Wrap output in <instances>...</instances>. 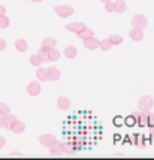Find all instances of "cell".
Returning a JSON list of instances; mask_svg holds the SVG:
<instances>
[{
  "mask_svg": "<svg viewBox=\"0 0 154 160\" xmlns=\"http://www.w3.org/2000/svg\"><path fill=\"white\" fill-rule=\"evenodd\" d=\"M39 142H41V145H43V147H51L52 144H56L58 141H57V138L54 135H51V133H43V135L39 136Z\"/></svg>",
  "mask_w": 154,
  "mask_h": 160,
  "instance_id": "277c9868",
  "label": "cell"
},
{
  "mask_svg": "<svg viewBox=\"0 0 154 160\" xmlns=\"http://www.w3.org/2000/svg\"><path fill=\"white\" fill-rule=\"evenodd\" d=\"M99 48L102 51H109L112 48V43L109 42V39H103V41H99Z\"/></svg>",
  "mask_w": 154,
  "mask_h": 160,
  "instance_id": "7402d4cb",
  "label": "cell"
},
{
  "mask_svg": "<svg viewBox=\"0 0 154 160\" xmlns=\"http://www.w3.org/2000/svg\"><path fill=\"white\" fill-rule=\"evenodd\" d=\"M36 78H37L39 81H42V82L48 81V77H47V69L42 68V66H37V70H36Z\"/></svg>",
  "mask_w": 154,
  "mask_h": 160,
  "instance_id": "e0dca14e",
  "label": "cell"
},
{
  "mask_svg": "<svg viewBox=\"0 0 154 160\" xmlns=\"http://www.w3.org/2000/svg\"><path fill=\"white\" fill-rule=\"evenodd\" d=\"M9 156H11V157H22V153H20V151H12Z\"/></svg>",
  "mask_w": 154,
  "mask_h": 160,
  "instance_id": "1f68e13d",
  "label": "cell"
},
{
  "mask_svg": "<svg viewBox=\"0 0 154 160\" xmlns=\"http://www.w3.org/2000/svg\"><path fill=\"white\" fill-rule=\"evenodd\" d=\"M26 91H27V94L35 98V96H37V94L41 93V84L32 81V82H28L27 85H26Z\"/></svg>",
  "mask_w": 154,
  "mask_h": 160,
  "instance_id": "5b68a950",
  "label": "cell"
},
{
  "mask_svg": "<svg viewBox=\"0 0 154 160\" xmlns=\"http://www.w3.org/2000/svg\"><path fill=\"white\" fill-rule=\"evenodd\" d=\"M5 142H6V139H5L3 136H0V148H3V147H5Z\"/></svg>",
  "mask_w": 154,
  "mask_h": 160,
  "instance_id": "836d02e7",
  "label": "cell"
},
{
  "mask_svg": "<svg viewBox=\"0 0 154 160\" xmlns=\"http://www.w3.org/2000/svg\"><path fill=\"white\" fill-rule=\"evenodd\" d=\"M114 6H115V12L117 14H124L127 9V5L124 0H115L114 2Z\"/></svg>",
  "mask_w": 154,
  "mask_h": 160,
  "instance_id": "2e32d148",
  "label": "cell"
},
{
  "mask_svg": "<svg viewBox=\"0 0 154 160\" xmlns=\"http://www.w3.org/2000/svg\"><path fill=\"white\" fill-rule=\"evenodd\" d=\"M129 38L135 42H141L144 41V32L141 30V28H135L133 27L130 32H129Z\"/></svg>",
  "mask_w": 154,
  "mask_h": 160,
  "instance_id": "ba28073f",
  "label": "cell"
},
{
  "mask_svg": "<svg viewBox=\"0 0 154 160\" xmlns=\"http://www.w3.org/2000/svg\"><path fill=\"white\" fill-rule=\"evenodd\" d=\"M78 38L79 39H87V38H91V36H94V32H93V28H88V27H84L79 33H77Z\"/></svg>",
  "mask_w": 154,
  "mask_h": 160,
  "instance_id": "d6986e66",
  "label": "cell"
},
{
  "mask_svg": "<svg viewBox=\"0 0 154 160\" xmlns=\"http://www.w3.org/2000/svg\"><path fill=\"white\" fill-rule=\"evenodd\" d=\"M15 121H17V117L12 115L11 112L6 114V115H3V127H6L7 130H11V127H12V124H14Z\"/></svg>",
  "mask_w": 154,
  "mask_h": 160,
  "instance_id": "7c38bea8",
  "label": "cell"
},
{
  "mask_svg": "<svg viewBox=\"0 0 154 160\" xmlns=\"http://www.w3.org/2000/svg\"><path fill=\"white\" fill-rule=\"evenodd\" d=\"M11 112V106L5 102H0V115H6Z\"/></svg>",
  "mask_w": 154,
  "mask_h": 160,
  "instance_id": "484cf974",
  "label": "cell"
},
{
  "mask_svg": "<svg viewBox=\"0 0 154 160\" xmlns=\"http://www.w3.org/2000/svg\"><path fill=\"white\" fill-rule=\"evenodd\" d=\"M41 47L45 49H49V48H54L57 47V41L54 38H45L42 42H41Z\"/></svg>",
  "mask_w": 154,
  "mask_h": 160,
  "instance_id": "5bb4252c",
  "label": "cell"
},
{
  "mask_svg": "<svg viewBox=\"0 0 154 160\" xmlns=\"http://www.w3.org/2000/svg\"><path fill=\"white\" fill-rule=\"evenodd\" d=\"M103 5H105V11L106 12H109V14H111V12H115V6H114V2H106V3H103Z\"/></svg>",
  "mask_w": 154,
  "mask_h": 160,
  "instance_id": "83f0119b",
  "label": "cell"
},
{
  "mask_svg": "<svg viewBox=\"0 0 154 160\" xmlns=\"http://www.w3.org/2000/svg\"><path fill=\"white\" fill-rule=\"evenodd\" d=\"M49 148V154L51 156H62L63 151H62V147H60V142H56V144H52Z\"/></svg>",
  "mask_w": 154,
  "mask_h": 160,
  "instance_id": "ffe728a7",
  "label": "cell"
},
{
  "mask_svg": "<svg viewBox=\"0 0 154 160\" xmlns=\"http://www.w3.org/2000/svg\"><path fill=\"white\" fill-rule=\"evenodd\" d=\"M7 45H6V41L5 39H0V51H3V49L6 48Z\"/></svg>",
  "mask_w": 154,
  "mask_h": 160,
  "instance_id": "4dcf8cb0",
  "label": "cell"
},
{
  "mask_svg": "<svg viewBox=\"0 0 154 160\" xmlns=\"http://www.w3.org/2000/svg\"><path fill=\"white\" fill-rule=\"evenodd\" d=\"M9 24H11V21H9V18H7L6 15L0 17V28H7Z\"/></svg>",
  "mask_w": 154,
  "mask_h": 160,
  "instance_id": "4316f807",
  "label": "cell"
},
{
  "mask_svg": "<svg viewBox=\"0 0 154 160\" xmlns=\"http://www.w3.org/2000/svg\"><path fill=\"white\" fill-rule=\"evenodd\" d=\"M132 26L135 28H141V30H144V28L148 26L147 17H145V15H142V14H136L132 18Z\"/></svg>",
  "mask_w": 154,
  "mask_h": 160,
  "instance_id": "3957f363",
  "label": "cell"
},
{
  "mask_svg": "<svg viewBox=\"0 0 154 160\" xmlns=\"http://www.w3.org/2000/svg\"><path fill=\"white\" fill-rule=\"evenodd\" d=\"M15 48L18 49V51H21V52H24V51H27V48H28L27 41H26V39H22V38H20V39H17V41H15Z\"/></svg>",
  "mask_w": 154,
  "mask_h": 160,
  "instance_id": "ac0fdd59",
  "label": "cell"
},
{
  "mask_svg": "<svg viewBox=\"0 0 154 160\" xmlns=\"http://www.w3.org/2000/svg\"><path fill=\"white\" fill-rule=\"evenodd\" d=\"M70 99H67L66 96H60L58 98V100H57V106L62 109V111H67L70 108Z\"/></svg>",
  "mask_w": 154,
  "mask_h": 160,
  "instance_id": "8fae6325",
  "label": "cell"
},
{
  "mask_svg": "<svg viewBox=\"0 0 154 160\" xmlns=\"http://www.w3.org/2000/svg\"><path fill=\"white\" fill-rule=\"evenodd\" d=\"M84 41V47L87 49H96V48H99V41L94 38V36H91V38H87V39H82Z\"/></svg>",
  "mask_w": 154,
  "mask_h": 160,
  "instance_id": "30bf717a",
  "label": "cell"
},
{
  "mask_svg": "<svg viewBox=\"0 0 154 160\" xmlns=\"http://www.w3.org/2000/svg\"><path fill=\"white\" fill-rule=\"evenodd\" d=\"M108 39H109V42H111L112 45H120V43H123V36L121 35H111Z\"/></svg>",
  "mask_w": 154,
  "mask_h": 160,
  "instance_id": "cb8c5ba5",
  "label": "cell"
},
{
  "mask_svg": "<svg viewBox=\"0 0 154 160\" xmlns=\"http://www.w3.org/2000/svg\"><path fill=\"white\" fill-rule=\"evenodd\" d=\"M54 11H56V14L60 17V18H67L70 15H73V8L69 6V5H57L54 8Z\"/></svg>",
  "mask_w": 154,
  "mask_h": 160,
  "instance_id": "7a4b0ae2",
  "label": "cell"
},
{
  "mask_svg": "<svg viewBox=\"0 0 154 160\" xmlns=\"http://www.w3.org/2000/svg\"><path fill=\"white\" fill-rule=\"evenodd\" d=\"M133 115H135V117L138 118V123H139V126H142V127L148 126V112H147V111L135 112Z\"/></svg>",
  "mask_w": 154,
  "mask_h": 160,
  "instance_id": "9c48e42d",
  "label": "cell"
},
{
  "mask_svg": "<svg viewBox=\"0 0 154 160\" xmlns=\"http://www.w3.org/2000/svg\"><path fill=\"white\" fill-rule=\"evenodd\" d=\"M32 2H35V3H41L42 0H32Z\"/></svg>",
  "mask_w": 154,
  "mask_h": 160,
  "instance_id": "d590c367",
  "label": "cell"
},
{
  "mask_svg": "<svg viewBox=\"0 0 154 160\" xmlns=\"http://www.w3.org/2000/svg\"><path fill=\"white\" fill-rule=\"evenodd\" d=\"M148 126H153L154 127V112L153 114L148 112Z\"/></svg>",
  "mask_w": 154,
  "mask_h": 160,
  "instance_id": "f546056e",
  "label": "cell"
},
{
  "mask_svg": "<svg viewBox=\"0 0 154 160\" xmlns=\"http://www.w3.org/2000/svg\"><path fill=\"white\" fill-rule=\"evenodd\" d=\"M3 15H6V8L0 5V17H3Z\"/></svg>",
  "mask_w": 154,
  "mask_h": 160,
  "instance_id": "d6a6232c",
  "label": "cell"
},
{
  "mask_svg": "<svg viewBox=\"0 0 154 160\" xmlns=\"http://www.w3.org/2000/svg\"><path fill=\"white\" fill-rule=\"evenodd\" d=\"M37 56H39V58H41L43 63H45V62H49L48 49H45V48H42V47H41V49L37 51Z\"/></svg>",
  "mask_w": 154,
  "mask_h": 160,
  "instance_id": "603a6c76",
  "label": "cell"
},
{
  "mask_svg": "<svg viewBox=\"0 0 154 160\" xmlns=\"http://www.w3.org/2000/svg\"><path fill=\"white\" fill-rule=\"evenodd\" d=\"M102 3H106V2H111V0H100Z\"/></svg>",
  "mask_w": 154,
  "mask_h": 160,
  "instance_id": "8d00e7d4",
  "label": "cell"
},
{
  "mask_svg": "<svg viewBox=\"0 0 154 160\" xmlns=\"http://www.w3.org/2000/svg\"><path fill=\"white\" fill-rule=\"evenodd\" d=\"M0 127H3V115H0Z\"/></svg>",
  "mask_w": 154,
  "mask_h": 160,
  "instance_id": "e575fe53",
  "label": "cell"
},
{
  "mask_svg": "<svg viewBox=\"0 0 154 160\" xmlns=\"http://www.w3.org/2000/svg\"><path fill=\"white\" fill-rule=\"evenodd\" d=\"M78 54V49L73 47V45H67L66 48H64V56H66V58H69V60H72V58H75Z\"/></svg>",
  "mask_w": 154,
  "mask_h": 160,
  "instance_id": "4fadbf2b",
  "label": "cell"
},
{
  "mask_svg": "<svg viewBox=\"0 0 154 160\" xmlns=\"http://www.w3.org/2000/svg\"><path fill=\"white\" fill-rule=\"evenodd\" d=\"M11 130H12L14 133H17V135H21V133L26 130V124H24L22 121H18V120H17L14 124H12Z\"/></svg>",
  "mask_w": 154,
  "mask_h": 160,
  "instance_id": "9a60e30c",
  "label": "cell"
},
{
  "mask_svg": "<svg viewBox=\"0 0 154 160\" xmlns=\"http://www.w3.org/2000/svg\"><path fill=\"white\" fill-rule=\"evenodd\" d=\"M85 27L84 22H81V21H73V22H70V24H67L66 26V30H69V32H72V33H79L82 28Z\"/></svg>",
  "mask_w": 154,
  "mask_h": 160,
  "instance_id": "52a82bcc",
  "label": "cell"
},
{
  "mask_svg": "<svg viewBox=\"0 0 154 160\" xmlns=\"http://www.w3.org/2000/svg\"><path fill=\"white\" fill-rule=\"evenodd\" d=\"M60 69L58 68H54V66H51L47 69V77H48V81H52V82H56L60 79Z\"/></svg>",
  "mask_w": 154,
  "mask_h": 160,
  "instance_id": "8992f818",
  "label": "cell"
},
{
  "mask_svg": "<svg viewBox=\"0 0 154 160\" xmlns=\"http://www.w3.org/2000/svg\"><path fill=\"white\" fill-rule=\"evenodd\" d=\"M138 106H139L141 111L150 112L151 111V108L154 106V99L151 98L150 94H144V96L139 98V100H138Z\"/></svg>",
  "mask_w": 154,
  "mask_h": 160,
  "instance_id": "6da1fadb",
  "label": "cell"
},
{
  "mask_svg": "<svg viewBox=\"0 0 154 160\" xmlns=\"http://www.w3.org/2000/svg\"><path fill=\"white\" fill-rule=\"evenodd\" d=\"M48 57H49V62H57L60 58V51L54 47V48H49L48 49Z\"/></svg>",
  "mask_w": 154,
  "mask_h": 160,
  "instance_id": "44dd1931",
  "label": "cell"
},
{
  "mask_svg": "<svg viewBox=\"0 0 154 160\" xmlns=\"http://www.w3.org/2000/svg\"><path fill=\"white\" fill-rule=\"evenodd\" d=\"M30 63H32V66H36V68H37V66H42L43 62L39 58L37 54H32V56H30Z\"/></svg>",
  "mask_w": 154,
  "mask_h": 160,
  "instance_id": "d4e9b609",
  "label": "cell"
},
{
  "mask_svg": "<svg viewBox=\"0 0 154 160\" xmlns=\"http://www.w3.org/2000/svg\"><path fill=\"white\" fill-rule=\"evenodd\" d=\"M60 147H62V151H63V154L72 153V148H70L67 144H63V142H60Z\"/></svg>",
  "mask_w": 154,
  "mask_h": 160,
  "instance_id": "f1b7e54d",
  "label": "cell"
}]
</instances>
